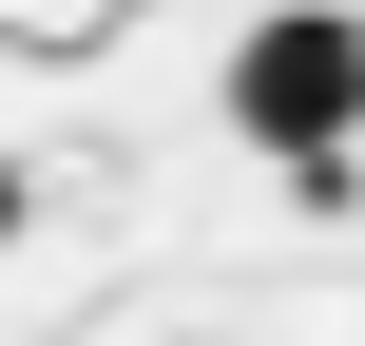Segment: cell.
Wrapping results in <instances>:
<instances>
[{
	"label": "cell",
	"mask_w": 365,
	"mask_h": 346,
	"mask_svg": "<svg viewBox=\"0 0 365 346\" xmlns=\"http://www.w3.org/2000/svg\"><path fill=\"white\" fill-rule=\"evenodd\" d=\"M346 96H365L346 0H289V19H250V39H231V135H250V154H289L308 193L346 173Z\"/></svg>",
	"instance_id": "1"
},
{
	"label": "cell",
	"mask_w": 365,
	"mask_h": 346,
	"mask_svg": "<svg viewBox=\"0 0 365 346\" xmlns=\"http://www.w3.org/2000/svg\"><path fill=\"white\" fill-rule=\"evenodd\" d=\"M0 250H19V154H0Z\"/></svg>",
	"instance_id": "2"
}]
</instances>
